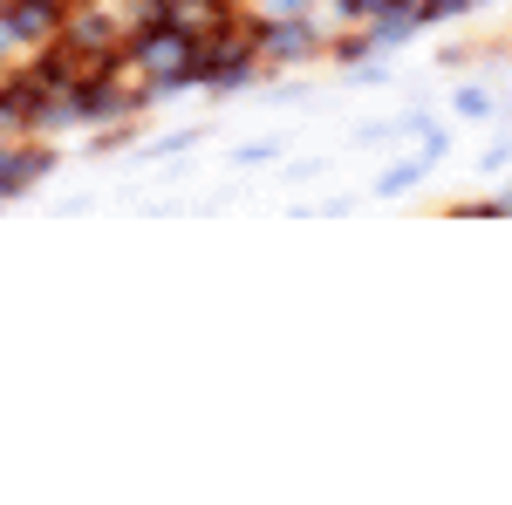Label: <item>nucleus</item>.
I'll use <instances>...</instances> for the list:
<instances>
[{"label":"nucleus","mask_w":512,"mask_h":505,"mask_svg":"<svg viewBox=\"0 0 512 505\" xmlns=\"http://www.w3.org/2000/svg\"><path fill=\"white\" fill-rule=\"evenodd\" d=\"M315 55H328V35H321L308 14H274V21H260V62L301 69V62H315Z\"/></svg>","instance_id":"nucleus-1"},{"label":"nucleus","mask_w":512,"mask_h":505,"mask_svg":"<svg viewBox=\"0 0 512 505\" xmlns=\"http://www.w3.org/2000/svg\"><path fill=\"white\" fill-rule=\"evenodd\" d=\"M41 171H48V151H41V144H7V137H0V198L28 192Z\"/></svg>","instance_id":"nucleus-2"},{"label":"nucleus","mask_w":512,"mask_h":505,"mask_svg":"<svg viewBox=\"0 0 512 505\" xmlns=\"http://www.w3.org/2000/svg\"><path fill=\"white\" fill-rule=\"evenodd\" d=\"M431 164H437L431 151L403 157V164H390V171H383V185H376V192H383V198H396V192H410V185H417V178H424V171H431Z\"/></svg>","instance_id":"nucleus-3"},{"label":"nucleus","mask_w":512,"mask_h":505,"mask_svg":"<svg viewBox=\"0 0 512 505\" xmlns=\"http://www.w3.org/2000/svg\"><path fill=\"white\" fill-rule=\"evenodd\" d=\"M451 110H458L465 123H485V117H492V89H478V82H465V89L451 96Z\"/></svg>","instance_id":"nucleus-4"},{"label":"nucleus","mask_w":512,"mask_h":505,"mask_svg":"<svg viewBox=\"0 0 512 505\" xmlns=\"http://www.w3.org/2000/svg\"><path fill=\"white\" fill-rule=\"evenodd\" d=\"M499 212H512V185H506V192H499Z\"/></svg>","instance_id":"nucleus-5"}]
</instances>
